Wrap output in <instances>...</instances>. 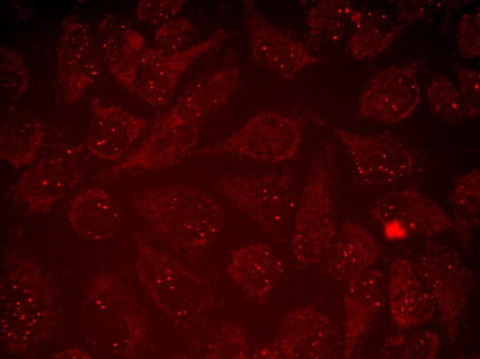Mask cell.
<instances>
[{"label":"cell","instance_id":"cell-3","mask_svg":"<svg viewBox=\"0 0 480 359\" xmlns=\"http://www.w3.org/2000/svg\"><path fill=\"white\" fill-rule=\"evenodd\" d=\"M332 152L328 148L314 159L299 200L292 248L297 257L304 262L319 258L334 234Z\"/></svg>","mask_w":480,"mask_h":359},{"label":"cell","instance_id":"cell-12","mask_svg":"<svg viewBox=\"0 0 480 359\" xmlns=\"http://www.w3.org/2000/svg\"><path fill=\"white\" fill-rule=\"evenodd\" d=\"M372 212L383 222H399L421 233H432L450 224L448 217L435 203L409 188L384 195L376 202Z\"/></svg>","mask_w":480,"mask_h":359},{"label":"cell","instance_id":"cell-16","mask_svg":"<svg viewBox=\"0 0 480 359\" xmlns=\"http://www.w3.org/2000/svg\"><path fill=\"white\" fill-rule=\"evenodd\" d=\"M427 97L434 114L448 122L459 124L470 118L461 92L447 77L431 81Z\"/></svg>","mask_w":480,"mask_h":359},{"label":"cell","instance_id":"cell-21","mask_svg":"<svg viewBox=\"0 0 480 359\" xmlns=\"http://www.w3.org/2000/svg\"><path fill=\"white\" fill-rule=\"evenodd\" d=\"M392 32L381 33L373 29H360L351 39V49L357 59L371 56L384 49L392 39Z\"/></svg>","mask_w":480,"mask_h":359},{"label":"cell","instance_id":"cell-8","mask_svg":"<svg viewBox=\"0 0 480 359\" xmlns=\"http://www.w3.org/2000/svg\"><path fill=\"white\" fill-rule=\"evenodd\" d=\"M244 21L250 33L254 61L283 79H293L318 58L299 41L274 27L261 15L257 4L243 1Z\"/></svg>","mask_w":480,"mask_h":359},{"label":"cell","instance_id":"cell-2","mask_svg":"<svg viewBox=\"0 0 480 359\" xmlns=\"http://www.w3.org/2000/svg\"><path fill=\"white\" fill-rule=\"evenodd\" d=\"M132 200L150 217L162 236L181 246L206 245L221 224V212L214 200L188 184L148 188L137 193Z\"/></svg>","mask_w":480,"mask_h":359},{"label":"cell","instance_id":"cell-17","mask_svg":"<svg viewBox=\"0 0 480 359\" xmlns=\"http://www.w3.org/2000/svg\"><path fill=\"white\" fill-rule=\"evenodd\" d=\"M1 92L8 99L19 98L28 87V70L22 57L15 51L0 49Z\"/></svg>","mask_w":480,"mask_h":359},{"label":"cell","instance_id":"cell-7","mask_svg":"<svg viewBox=\"0 0 480 359\" xmlns=\"http://www.w3.org/2000/svg\"><path fill=\"white\" fill-rule=\"evenodd\" d=\"M97 37L90 26L74 16L62 23L57 47V68L67 101H76L97 79L100 59Z\"/></svg>","mask_w":480,"mask_h":359},{"label":"cell","instance_id":"cell-1","mask_svg":"<svg viewBox=\"0 0 480 359\" xmlns=\"http://www.w3.org/2000/svg\"><path fill=\"white\" fill-rule=\"evenodd\" d=\"M226 35L224 30H219L206 40L174 55L145 48L137 42H126L110 52L106 60L111 73L127 90L152 106H160L168 101L184 71Z\"/></svg>","mask_w":480,"mask_h":359},{"label":"cell","instance_id":"cell-9","mask_svg":"<svg viewBox=\"0 0 480 359\" xmlns=\"http://www.w3.org/2000/svg\"><path fill=\"white\" fill-rule=\"evenodd\" d=\"M416 69L415 65L393 66L375 75L361 95L360 115L388 124L408 118L420 101Z\"/></svg>","mask_w":480,"mask_h":359},{"label":"cell","instance_id":"cell-11","mask_svg":"<svg viewBox=\"0 0 480 359\" xmlns=\"http://www.w3.org/2000/svg\"><path fill=\"white\" fill-rule=\"evenodd\" d=\"M94 114L88 139L92 153L108 160L121 157L139 137L147 122L125 110L91 101Z\"/></svg>","mask_w":480,"mask_h":359},{"label":"cell","instance_id":"cell-13","mask_svg":"<svg viewBox=\"0 0 480 359\" xmlns=\"http://www.w3.org/2000/svg\"><path fill=\"white\" fill-rule=\"evenodd\" d=\"M197 124L174 129L153 127L142 145L114 168V173L133 168H161L181 163L196 144Z\"/></svg>","mask_w":480,"mask_h":359},{"label":"cell","instance_id":"cell-14","mask_svg":"<svg viewBox=\"0 0 480 359\" xmlns=\"http://www.w3.org/2000/svg\"><path fill=\"white\" fill-rule=\"evenodd\" d=\"M40 123L32 114L10 108L1 125V155L14 165L31 162L42 142Z\"/></svg>","mask_w":480,"mask_h":359},{"label":"cell","instance_id":"cell-10","mask_svg":"<svg viewBox=\"0 0 480 359\" xmlns=\"http://www.w3.org/2000/svg\"><path fill=\"white\" fill-rule=\"evenodd\" d=\"M239 70L226 67L197 79L175 106L154 127L174 129L197 124L209 112L219 109L239 84Z\"/></svg>","mask_w":480,"mask_h":359},{"label":"cell","instance_id":"cell-18","mask_svg":"<svg viewBox=\"0 0 480 359\" xmlns=\"http://www.w3.org/2000/svg\"><path fill=\"white\" fill-rule=\"evenodd\" d=\"M479 171L474 168L457 179L452 189V201L462 215L471 218L479 214Z\"/></svg>","mask_w":480,"mask_h":359},{"label":"cell","instance_id":"cell-6","mask_svg":"<svg viewBox=\"0 0 480 359\" xmlns=\"http://www.w3.org/2000/svg\"><path fill=\"white\" fill-rule=\"evenodd\" d=\"M346 148L359 182L373 189H386L410 177L417 158L402 142L386 135L364 136L334 130Z\"/></svg>","mask_w":480,"mask_h":359},{"label":"cell","instance_id":"cell-20","mask_svg":"<svg viewBox=\"0 0 480 359\" xmlns=\"http://www.w3.org/2000/svg\"><path fill=\"white\" fill-rule=\"evenodd\" d=\"M185 1L144 0L137 7L136 14L143 21L157 24L167 22L183 8Z\"/></svg>","mask_w":480,"mask_h":359},{"label":"cell","instance_id":"cell-19","mask_svg":"<svg viewBox=\"0 0 480 359\" xmlns=\"http://www.w3.org/2000/svg\"><path fill=\"white\" fill-rule=\"evenodd\" d=\"M194 27L186 19L179 18L161 25L156 31L157 49L167 55L181 52L193 35Z\"/></svg>","mask_w":480,"mask_h":359},{"label":"cell","instance_id":"cell-22","mask_svg":"<svg viewBox=\"0 0 480 359\" xmlns=\"http://www.w3.org/2000/svg\"><path fill=\"white\" fill-rule=\"evenodd\" d=\"M457 72L461 96L472 118L479 113V72L459 66Z\"/></svg>","mask_w":480,"mask_h":359},{"label":"cell","instance_id":"cell-15","mask_svg":"<svg viewBox=\"0 0 480 359\" xmlns=\"http://www.w3.org/2000/svg\"><path fill=\"white\" fill-rule=\"evenodd\" d=\"M56 157L41 162L37 168L24 173L19 189L26 195L37 193L49 197L67 191L74 181L73 173L69 164Z\"/></svg>","mask_w":480,"mask_h":359},{"label":"cell","instance_id":"cell-4","mask_svg":"<svg viewBox=\"0 0 480 359\" xmlns=\"http://www.w3.org/2000/svg\"><path fill=\"white\" fill-rule=\"evenodd\" d=\"M211 186L268 229L281 227L297 201V181L289 171L263 175L229 173Z\"/></svg>","mask_w":480,"mask_h":359},{"label":"cell","instance_id":"cell-5","mask_svg":"<svg viewBox=\"0 0 480 359\" xmlns=\"http://www.w3.org/2000/svg\"><path fill=\"white\" fill-rule=\"evenodd\" d=\"M301 142V122L275 111L261 112L223 142L198 155H237L276 164L292 159Z\"/></svg>","mask_w":480,"mask_h":359},{"label":"cell","instance_id":"cell-23","mask_svg":"<svg viewBox=\"0 0 480 359\" xmlns=\"http://www.w3.org/2000/svg\"><path fill=\"white\" fill-rule=\"evenodd\" d=\"M459 48L467 57L479 55V9L464 14L460 22Z\"/></svg>","mask_w":480,"mask_h":359}]
</instances>
